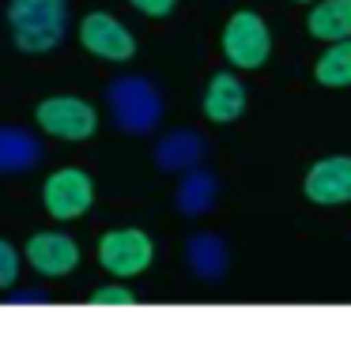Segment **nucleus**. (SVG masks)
I'll return each instance as SVG.
<instances>
[{
	"instance_id": "obj_1",
	"label": "nucleus",
	"mask_w": 351,
	"mask_h": 343,
	"mask_svg": "<svg viewBox=\"0 0 351 343\" xmlns=\"http://www.w3.org/2000/svg\"><path fill=\"white\" fill-rule=\"evenodd\" d=\"M106 106L114 129L125 136H152L167 114V99L147 76H117L106 87Z\"/></svg>"
},
{
	"instance_id": "obj_2",
	"label": "nucleus",
	"mask_w": 351,
	"mask_h": 343,
	"mask_svg": "<svg viewBox=\"0 0 351 343\" xmlns=\"http://www.w3.org/2000/svg\"><path fill=\"white\" fill-rule=\"evenodd\" d=\"M8 27L23 53H49L69 31V0H12Z\"/></svg>"
},
{
	"instance_id": "obj_3",
	"label": "nucleus",
	"mask_w": 351,
	"mask_h": 343,
	"mask_svg": "<svg viewBox=\"0 0 351 343\" xmlns=\"http://www.w3.org/2000/svg\"><path fill=\"white\" fill-rule=\"evenodd\" d=\"M223 57L234 68H261L272 57V31L257 12H234L223 27Z\"/></svg>"
},
{
	"instance_id": "obj_4",
	"label": "nucleus",
	"mask_w": 351,
	"mask_h": 343,
	"mask_svg": "<svg viewBox=\"0 0 351 343\" xmlns=\"http://www.w3.org/2000/svg\"><path fill=\"white\" fill-rule=\"evenodd\" d=\"M34 117H38V125L46 132H53L57 140H72V144L87 140L95 129H99L95 106L84 102V99H76V94H53V99L42 102Z\"/></svg>"
},
{
	"instance_id": "obj_5",
	"label": "nucleus",
	"mask_w": 351,
	"mask_h": 343,
	"mask_svg": "<svg viewBox=\"0 0 351 343\" xmlns=\"http://www.w3.org/2000/svg\"><path fill=\"white\" fill-rule=\"evenodd\" d=\"M152 257H155L152 238H147L144 230H136V227L110 230V234L99 242V264L106 268L110 275H121V279L140 275L147 264H152Z\"/></svg>"
},
{
	"instance_id": "obj_6",
	"label": "nucleus",
	"mask_w": 351,
	"mask_h": 343,
	"mask_svg": "<svg viewBox=\"0 0 351 343\" xmlns=\"http://www.w3.org/2000/svg\"><path fill=\"white\" fill-rule=\"evenodd\" d=\"M42 200H46V212L53 215V219H80V215L95 204V185L84 170L64 166V170H57V174L46 177Z\"/></svg>"
},
{
	"instance_id": "obj_7",
	"label": "nucleus",
	"mask_w": 351,
	"mask_h": 343,
	"mask_svg": "<svg viewBox=\"0 0 351 343\" xmlns=\"http://www.w3.org/2000/svg\"><path fill=\"white\" fill-rule=\"evenodd\" d=\"M302 192L310 204H321V207L351 204V155L317 159L302 177Z\"/></svg>"
},
{
	"instance_id": "obj_8",
	"label": "nucleus",
	"mask_w": 351,
	"mask_h": 343,
	"mask_svg": "<svg viewBox=\"0 0 351 343\" xmlns=\"http://www.w3.org/2000/svg\"><path fill=\"white\" fill-rule=\"evenodd\" d=\"M80 42H84L87 53L102 57V61H129V57H136V38H132L114 16H106V12L84 16V23H80Z\"/></svg>"
},
{
	"instance_id": "obj_9",
	"label": "nucleus",
	"mask_w": 351,
	"mask_h": 343,
	"mask_svg": "<svg viewBox=\"0 0 351 343\" xmlns=\"http://www.w3.org/2000/svg\"><path fill=\"white\" fill-rule=\"evenodd\" d=\"M27 260H31V268L42 275H69L72 268L80 264V245L72 242L69 234L46 230V234H34L31 242H27Z\"/></svg>"
},
{
	"instance_id": "obj_10",
	"label": "nucleus",
	"mask_w": 351,
	"mask_h": 343,
	"mask_svg": "<svg viewBox=\"0 0 351 343\" xmlns=\"http://www.w3.org/2000/svg\"><path fill=\"white\" fill-rule=\"evenodd\" d=\"M208 155V140L193 129H174L155 144V166L162 174H185V170L200 166Z\"/></svg>"
},
{
	"instance_id": "obj_11",
	"label": "nucleus",
	"mask_w": 351,
	"mask_h": 343,
	"mask_svg": "<svg viewBox=\"0 0 351 343\" xmlns=\"http://www.w3.org/2000/svg\"><path fill=\"white\" fill-rule=\"evenodd\" d=\"M185 264L200 283H223L230 272V245L219 234H193L185 242Z\"/></svg>"
},
{
	"instance_id": "obj_12",
	"label": "nucleus",
	"mask_w": 351,
	"mask_h": 343,
	"mask_svg": "<svg viewBox=\"0 0 351 343\" xmlns=\"http://www.w3.org/2000/svg\"><path fill=\"white\" fill-rule=\"evenodd\" d=\"M46 159V147L34 132L19 129V125H4L0 129V177L27 174Z\"/></svg>"
},
{
	"instance_id": "obj_13",
	"label": "nucleus",
	"mask_w": 351,
	"mask_h": 343,
	"mask_svg": "<svg viewBox=\"0 0 351 343\" xmlns=\"http://www.w3.org/2000/svg\"><path fill=\"white\" fill-rule=\"evenodd\" d=\"M245 87L234 72H215L208 79V91H204V117L215 125H230L245 114Z\"/></svg>"
},
{
	"instance_id": "obj_14",
	"label": "nucleus",
	"mask_w": 351,
	"mask_h": 343,
	"mask_svg": "<svg viewBox=\"0 0 351 343\" xmlns=\"http://www.w3.org/2000/svg\"><path fill=\"white\" fill-rule=\"evenodd\" d=\"M219 204V177L204 166H193L182 174V185L174 192V207L185 215V219H200L212 207Z\"/></svg>"
},
{
	"instance_id": "obj_15",
	"label": "nucleus",
	"mask_w": 351,
	"mask_h": 343,
	"mask_svg": "<svg viewBox=\"0 0 351 343\" xmlns=\"http://www.w3.org/2000/svg\"><path fill=\"white\" fill-rule=\"evenodd\" d=\"M306 31L321 42L351 38V0H317L306 16Z\"/></svg>"
},
{
	"instance_id": "obj_16",
	"label": "nucleus",
	"mask_w": 351,
	"mask_h": 343,
	"mask_svg": "<svg viewBox=\"0 0 351 343\" xmlns=\"http://www.w3.org/2000/svg\"><path fill=\"white\" fill-rule=\"evenodd\" d=\"M313 79L321 87H351V38L332 42L313 64Z\"/></svg>"
},
{
	"instance_id": "obj_17",
	"label": "nucleus",
	"mask_w": 351,
	"mask_h": 343,
	"mask_svg": "<svg viewBox=\"0 0 351 343\" xmlns=\"http://www.w3.org/2000/svg\"><path fill=\"white\" fill-rule=\"evenodd\" d=\"M19 275V253L12 249V242L0 238V290H8Z\"/></svg>"
},
{
	"instance_id": "obj_18",
	"label": "nucleus",
	"mask_w": 351,
	"mask_h": 343,
	"mask_svg": "<svg viewBox=\"0 0 351 343\" xmlns=\"http://www.w3.org/2000/svg\"><path fill=\"white\" fill-rule=\"evenodd\" d=\"M91 305H136V294L129 287H102L91 294Z\"/></svg>"
},
{
	"instance_id": "obj_19",
	"label": "nucleus",
	"mask_w": 351,
	"mask_h": 343,
	"mask_svg": "<svg viewBox=\"0 0 351 343\" xmlns=\"http://www.w3.org/2000/svg\"><path fill=\"white\" fill-rule=\"evenodd\" d=\"M49 294L42 287H31V290H16L8 287V294H4V305H46Z\"/></svg>"
},
{
	"instance_id": "obj_20",
	"label": "nucleus",
	"mask_w": 351,
	"mask_h": 343,
	"mask_svg": "<svg viewBox=\"0 0 351 343\" xmlns=\"http://www.w3.org/2000/svg\"><path fill=\"white\" fill-rule=\"evenodd\" d=\"M136 12H144V16H152V19H162V16H170L174 12V4L178 0H129Z\"/></svg>"
},
{
	"instance_id": "obj_21",
	"label": "nucleus",
	"mask_w": 351,
	"mask_h": 343,
	"mask_svg": "<svg viewBox=\"0 0 351 343\" xmlns=\"http://www.w3.org/2000/svg\"><path fill=\"white\" fill-rule=\"evenodd\" d=\"M295 4H313V0H295Z\"/></svg>"
}]
</instances>
